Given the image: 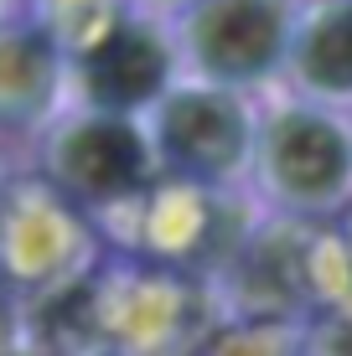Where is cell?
Here are the masks:
<instances>
[{
    "instance_id": "obj_1",
    "label": "cell",
    "mask_w": 352,
    "mask_h": 356,
    "mask_svg": "<svg viewBox=\"0 0 352 356\" xmlns=\"http://www.w3.org/2000/svg\"><path fill=\"white\" fill-rule=\"evenodd\" d=\"M151 170V145L125 114H99L52 129L47 140V176L78 202H119L145 181Z\"/></svg>"
},
{
    "instance_id": "obj_2",
    "label": "cell",
    "mask_w": 352,
    "mask_h": 356,
    "mask_svg": "<svg viewBox=\"0 0 352 356\" xmlns=\"http://www.w3.org/2000/svg\"><path fill=\"white\" fill-rule=\"evenodd\" d=\"M187 47L208 78L238 83L280 57L285 16L275 0H202L187 16Z\"/></svg>"
},
{
    "instance_id": "obj_3",
    "label": "cell",
    "mask_w": 352,
    "mask_h": 356,
    "mask_svg": "<svg viewBox=\"0 0 352 356\" xmlns=\"http://www.w3.org/2000/svg\"><path fill=\"white\" fill-rule=\"evenodd\" d=\"M166 72H171V52L161 36L140 21H119L83 52L78 88L99 114H130L166 88Z\"/></svg>"
},
{
    "instance_id": "obj_4",
    "label": "cell",
    "mask_w": 352,
    "mask_h": 356,
    "mask_svg": "<svg viewBox=\"0 0 352 356\" xmlns=\"http://www.w3.org/2000/svg\"><path fill=\"white\" fill-rule=\"evenodd\" d=\"M264 170L290 202H326L352 170V145L321 114H280L264 140Z\"/></svg>"
},
{
    "instance_id": "obj_5",
    "label": "cell",
    "mask_w": 352,
    "mask_h": 356,
    "mask_svg": "<svg viewBox=\"0 0 352 356\" xmlns=\"http://www.w3.org/2000/svg\"><path fill=\"white\" fill-rule=\"evenodd\" d=\"M57 88H63L57 36L36 21L0 16V124L31 129L36 119L52 114Z\"/></svg>"
},
{
    "instance_id": "obj_6",
    "label": "cell",
    "mask_w": 352,
    "mask_h": 356,
    "mask_svg": "<svg viewBox=\"0 0 352 356\" xmlns=\"http://www.w3.org/2000/svg\"><path fill=\"white\" fill-rule=\"evenodd\" d=\"M249 124L223 93H176L161 108V150L176 165L223 176L244 161Z\"/></svg>"
},
{
    "instance_id": "obj_7",
    "label": "cell",
    "mask_w": 352,
    "mask_h": 356,
    "mask_svg": "<svg viewBox=\"0 0 352 356\" xmlns=\"http://www.w3.org/2000/svg\"><path fill=\"white\" fill-rule=\"evenodd\" d=\"M300 72L321 93H352V6L321 16L300 42Z\"/></svg>"
},
{
    "instance_id": "obj_8",
    "label": "cell",
    "mask_w": 352,
    "mask_h": 356,
    "mask_svg": "<svg viewBox=\"0 0 352 356\" xmlns=\"http://www.w3.org/2000/svg\"><path fill=\"white\" fill-rule=\"evenodd\" d=\"M10 341H16V284L0 274V356L10 351Z\"/></svg>"
},
{
    "instance_id": "obj_9",
    "label": "cell",
    "mask_w": 352,
    "mask_h": 356,
    "mask_svg": "<svg viewBox=\"0 0 352 356\" xmlns=\"http://www.w3.org/2000/svg\"><path fill=\"white\" fill-rule=\"evenodd\" d=\"M326 356H352V325H342L332 341H326Z\"/></svg>"
}]
</instances>
